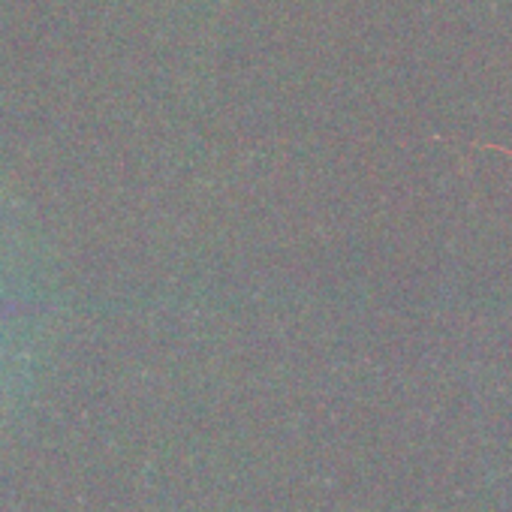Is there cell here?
<instances>
[{
    "label": "cell",
    "mask_w": 512,
    "mask_h": 512,
    "mask_svg": "<svg viewBox=\"0 0 512 512\" xmlns=\"http://www.w3.org/2000/svg\"><path fill=\"white\" fill-rule=\"evenodd\" d=\"M19 305H7V302H0V314H10V311H16Z\"/></svg>",
    "instance_id": "6da1fadb"
}]
</instances>
